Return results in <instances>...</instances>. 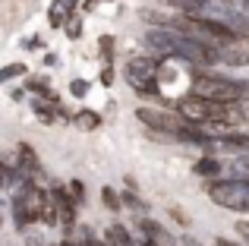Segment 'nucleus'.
<instances>
[{
	"mask_svg": "<svg viewBox=\"0 0 249 246\" xmlns=\"http://www.w3.org/2000/svg\"><path fill=\"white\" fill-rule=\"evenodd\" d=\"M158 73H161V60L158 57H152V54H145V57H133V60L126 63V86L133 88L139 98H161L164 95V86H161V79H158Z\"/></svg>",
	"mask_w": 249,
	"mask_h": 246,
	"instance_id": "f257e3e1",
	"label": "nucleus"
},
{
	"mask_svg": "<svg viewBox=\"0 0 249 246\" xmlns=\"http://www.w3.org/2000/svg\"><path fill=\"white\" fill-rule=\"evenodd\" d=\"M208 199H212L218 209L249 215V177H231V180L218 177V180H212Z\"/></svg>",
	"mask_w": 249,
	"mask_h": 246,
	"instance_id": "f03ea898",
	"label": "nucleus"
},
{
	"mask_svg": "<svg viewBox=\"0 0 249 246\" xmlns=\"http://www.w3.org/2000/svg\"><path fill=\"white\" fill-rule=\"evenodd\" d=\"M212 60H214V67H227V70L249 67V48H243V41H233V44L214 41L212 44Z\"/></svg>",
	"mask_w": 249,
	"mask_h": 246,
	"instance_id": "7ed1b4c3",
	"label": "nucleus"
},
{
	"mask_svg": "<svg viewBox=\"0 0 249 246\" xmlns=\"http://www.w3.org/2000/svg\"><path fill=\"white\" fill-rule=\"evenodd\" d=\"M51 193H54L57 211H60V228L70 234L73 224H76V211H79V205H76L73 196H70V186L67 183H51Z\"/></svg>",
	"mask_w": 249,
	"mask_h": 246,
	"instance_id": "20e7f679",
	"label": "nucleus"
},
{
	"mask_svg": "<svg viewBox=\"0 0 249 246\" xmlns=\"http://www.w3.org/2000/svg\"><path fill=\"white\" fill-rule=\"evenodd\" d=\"M16 164H19V171H22L25 177L41 180V161H38L35 148H32L29 142H19V145H16Z\"/></svg>",
	"mask_w": 249,
	"mask_h": 246,
	"instance_id": "39448f33",
	"label": "nucleus"
},
{
	"mask_svg": "<svg viewBox=\"0 0 249 246\" xmlns=\"http://www.w3.org/2000/svg\"><path fill=\"white\" fill-rule=\"evenodd\" d=\"M29 105H32V114H35V117L41 120L44 126H54V123L60 120V101H51V98H41V95H35Z\"/></svg>",
	"mask_w": 249,
	"mask_h": 246,
	"instance_id": "423d86ee",
	"label": "nucleus"
},
{
	"mask_svg": "<svg viewBox=\"0 0 249 246\" xmlns=\"http://www.w3.org/2000/svg\"><path fill=\"white\" fill-rule=\"evenodd\" d=\"M76 13V6H73V0H51V6H48V22H51V29H63L67 25V19Z\"/></svg>",
	"mask_w": 249,
	"mask_h": 246,
	"instance_id": "0eeeda50",
	"label": "nucleus"
},
{
	"mask_svg": "<svg viewBox=\"0 0 249 246\" xmlns=\"http://www.w3.org/2000/svg\"><path fill=\"white\" fill-rule=\"evenodd\" d=\"M193 174H196V177H202V180H218L221 174H224V167H221V161L214 158L212 152H205V155H202V158L193 164Z\"/></svg>",
	"mask_w": 249,
	"mask_h": 246,
	"instance_id": "6e6552de",
	"label": "nucleus"
},
{
	"mask_svg": "<svg viewBox=\"0 0 249 246\" xmlns=\"http://www.w3.org/2000/svg\"><path fill=\"white\" fill-rule=\"evenodd\" d=\"M104 243H107V246H139V240H133V234L126 230V224H120V221L107 224V230H104Z\"/></svg>",
	"mask_w": 249,
	"mask_h": 246,
	"instance_id": "1a4fd4ad",
	"label": "nucleus"
},
{
	"mask_svg": "<svg viewBox=\"0 0 249 246\" xmlns=\"http://www.w3.org/2000/svg\"><path fill=\"white\" fill-rule=\"evenodd\" d=\"M73 126L79 133H95V129H101V114L91 111V107H82V111L73 114Z\"/></svg>",
	"mask_w": 249,
	"mask_h": 246,
	"instance_id": "9d476101",
	"label": "nucleus"
},
{
	"mask_svg": "<svg viewBox=\"0 0 249 246\" xmlns=\"http://www.w3.org/2000/svg\"><path fill=\"white\" fill-rule=\"evenodd\" d=\"M25 92H35V95H41V98H51V101H60L54 95V88H51V79H44V76H35V79H29L25 82Z\"/></svg>",
	"mask_w": 249,
	"mask_h": 246,
	"instance_id": "9b49d317",
	"label": "nucleus"
},
{
	"mask_svg": "<svg viewBox=\"0 0 249 246\" xmlns=\"http://www.w3.org/2000/svg\"><path fill=\"white\" fill-rule=\"evenodd\" d=\"M70 240H73L76 246H95V243H98V237H95V230H91V228H85V224L76 221V224H73V230H70Z\"/></svg>",
	"mask_w": 249,
	"mask_h": 246,
	"instance_id": "f8f14e48",
	"label": "nucleus"
},
{
	"mask_svg": "<svg viewBox=\"0 0 249 246\" xmlns=\"http://www.w3.org/2000/svg\"><path fill=\"white\" fill-rule=\"evenodd\" d=\"M101 202H104V209H107V211H114V215L123 209V205H126V202H123V196L114 190V186H104V190H101Z\"/></svg>",
	"mask_w": 249,
	"mask_h": 246,
	"instance_id": "ddd939ff",
	"label": "nucleus"
},
{
	"mask_svg": "<svg viewBox=\"0 0 249 246\" xmlns=\"http://www.w3.org/2000/svg\"><path fill=\"white\" fill-rule=\"evenodd\" d=\"M98 51H101L104 63H114V35H101L98 38Z\"/></svg>",
	"mask_w": 249,
	"mask_h": 246,
	"instance_id": "4468645a",
	"label": "nucleus"
},
{
	"mask_svg": "<svg viewBox=\"0 0 249 246\" xmlns=\"http://www.w3.org/2000/svg\"><path fill=\"white\" fill-rule=\"evenodd\" d=\"M63 32H67L70 41H76V38L82 35V16H76V13H73V16L67 19V25H63Z\"/></svg>",
	"mask_w": 249,
	"mask_h": 246,
	"instance_id": "2eb2a0df",
	"label": "nucleus"
},
{
	"mask_svg": "<svg viewBox=\"0 0 249 246\" xmlns=\"http://www.w3.org/2000/svg\"><path fill=\"white\" fill-rule=\"evenodd\" d=\"M123 202H126V205H129V209H136V211H139V215H145V211H148V205H145V202H142V199H139V196H136V190H129V193H123Z\"/></svg>",
	"mask_w": 249,
	"mask_h": 246,
	"instance_id": "dca6fc26",
	"label": "nucleus"
},
{
	"mask_svg": "<svg viewBox=\"0 0 249 246\" xmlns=\"http://www.w3.org/2000/svg\"><path fill=\"white\" fill-rule=\"evenodd\" d=\"M89 86H91L89 79H73L70 82V95H73V98H85V95H89Z\"/></svg>",
	"mask_w": 249,
	"mask_h": 246,
	"instance_id": "f3484780",
	"label": "nucleus"
},
{
	"mask_svg": "<svg viewBox=\"0 0 249 246\" xmlns=\"http://www.w3.org/2000/svg\"><path fill=\"white\" fill-rule=\"evenodd\" d=\"M70 196H73L76 199V205H82L85 202V183H82V180H70Z\"/></svg>",
	"mask_w": 249,
	"mask_h": 246,
	"instance_id": "a211bd4d",
	"label": "nucleus"
},
{
	"mask_svg": "<svg viewBox=\"0 0 249 246\" xmlns=\"http://www.w3.org/2000/svg\"><path fill=\"white\" fill-rule=\"evenodd\" d=\"M16 76H25V63H10V67L0 73V79L10 82V79H16Z\"/></svg>",
	"mask_w": 249,
	"mask_h": 246,
	"instance_id": "6ab92c4d",
	"label": "nucleus"
},
{
	"mask_svg": "<svg viewBox=\"0 0 249 246\" xmlns=\"http://www.w3.org/2000/svg\"><path fill=\"white\" fill-rule=\"evenodd\" d=\"M167 215L174 218V221L180 224V228H189V215H186V211L180 209V205H170V209H167Z\"/></svg>",
	"mask_w": 249,
	"mask_h": 246,
	"instance_id": "aec40b11",
	"label": "nucleus"
},
{
	"mask_svg": "<svg viewBox=\"0 0 249 246\" xmlns=\"http://www.w3.org/2000/svg\"><path fill=\"white\" fill-rule=\"evenodd\" d=\"M101 86H114V67L110 63H104V70H101Z\"/></svg>",
	"mask_w": 249,
	"mask_h": 246,
	"instance_id": "412c9836",
	"label": "nucleus"
},
{
	"mask_svg": "<svg viewBox=\"0 0 249 246\" xmlns=\"http://www.w3.org/2000/svg\"><path fill=\"white\" fill-rule=\"evenodd\" d=\"M233 230H237V234L249 243V221H237V224H233Z\"/></svg>",
	"mask_w": 249,
	"mask_h": 246,
	"instance_id": "4be33fe9",
	"label": "nucleus"
},
{
	"mask_svg": "<svg viewBox=\"0 0 249 246\" xmlns=\"http://www.w3.org/2000/svg\"><path fill=\"white\" fill-rule=\"evenodd\" d=\"M25 48H29V51H38V48H44V41H41V38H38V35H32V38H25Z\"/></svg>",
	"mask_w": 249,
	"mask_h": 246,
	"instance_id": "5701e85b",
	"label": "nucleus"
},
{
	"mask_svg": "<svg viewBox=\"0 0 249 246\" xmlns=\"http://www.w3.org/2000/svg\"><path fill=\"white\" fill-rule=\"evenodd\" d=\"M240 111H243V117L249 123V98H240Z\"/></svg>",
	"mask_w": 249,
	"mask_h": 246,
	"instance_id": "b1692460",
	"label": "nucleus"
},
{
	"mask_svg": "<svg viewBox=\"0 0 249 246\" xmlns=\"http://www.w3.org/2000/svg\"><path fill=\"white\" fill-rule=\"evenodd\" d=\"M240 95L249 98V79H240Z\"/></svg>",
	"mask_w": 249,
	"mask_h": 246,
	"instance_id": "393cba45",
	"label": "nucleus"
},
{
	"mask_svg": "<svg viewBox=\"0 0 249 246\" xmlns=\"http://www.w3.org/2000/svg\"><path fill=\"white\" fill-rule=\"evenodd\" d=\"M214 243H218V246H243V243H233V240H227V237H218Z\"/></svg>",
	"mask_w": 249,
	"mask_h": 246,
	"instance_id": "a878e982",
	"label": "nucleus"
},
{
	"mask_svg": "<svg viewBox=\"0 0 249 246\" xmlns=\"http://www.w3.org/2000/svg\"><path fill=\"white\" fill-rule=\"evenodd\" d=\"M44 67H57V54H48V57H44Z\"/></svg>",
	"mask_w": 249,
	"mask_h": 246,
	"instance_id": "bb28decb",
	"label": "nucleus"
},
{
	"mask_svg": "<svg viewBox=\"0 0 249 246\" xmlns=\"http://www.w3.org/2000/svg\"><path fill=\"white\" fill-rule=\"evenodd\" d=\"M95 6H98V0H85V3H82V10H85V13H91Z\"/></svg>",
	"mask_w": 249,
	"mask_h": 246,
	"instance_id": "cd10ccee",
	"label": "nucleus"
},
{
	"mask_svg": "<svg viewBox=\"0 0 249 246\" xmlns=\"http://www.w3.org/2000/svg\"><path fill=\"white\" fill-rule=\"evenodd\" d=\"M240 171H243L246 177H249V155H246V158H243V164H240Z\"/></svg>",
	"mask_w": 249,
	"mask_h": 246,
	"instance_id": "c85d7f7f",
	"label": "nucleus"
},
{
	"mask_svg": "<svg viewBox=\"0 0 249 246\" xmlns=\"http://www.w3.org/2000/svg\"><path fill=\"white\" fill-rule=\"evenodd\" d=\"M240 6H243V10L249 13V0H240Z\"/></svg>",
	"mask_w": 249,
	"mask_h": 246,
	"instance_id": "c756f323",
	"label": "nucleus"
},
{
	"mask_svg": "<svg viewBox=\"0 0 249 246\" xmlns=\"http://www.w3.org/2000/svg\"><path fill=\"white\" fill-rule=\"evenodd\" d=\"M183 246H199V243H196V240H183Z\"/></svg>",
	"mask_w": 249,
	"mask_h": 246,
	"instance_id": "7c9ffc66",
	"label": "nucleus"
},
{
	"mask_svg": "<svg viewBox=\"0 0 249 246\" xmlns=\"http://www.w3.org/2000/svg\"><path fill=\"white\" fill-rule=\"evenodd\" d=\"M104 3H107V0H104Z\"/></svg>",
	"mask_w": 249,
	"mask_h": 246,
	"instance_id": "2f4dec72",
	"label": "nucleus"
}]
</instances>
